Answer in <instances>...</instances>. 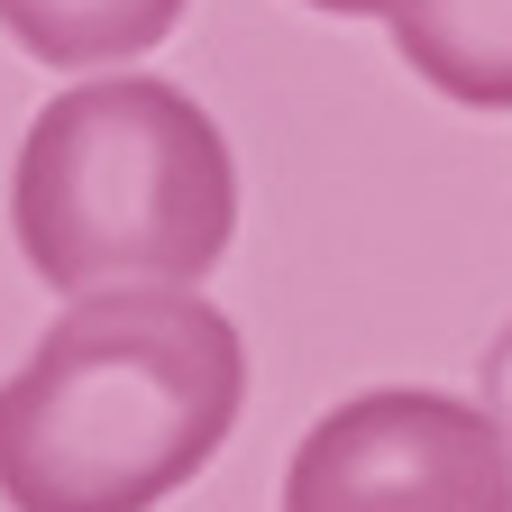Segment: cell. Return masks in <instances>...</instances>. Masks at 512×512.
Instances as JSON below:
<instances>
[{"label":"cell","mask_w":512,"mask_h":512,"mask_svg":"<svg viewBox=\"0 0 512 512\" xmlns=\"http://www.w3.org/2000/svg\"><path fill=\"white\" fill-rule=\"evenodd\" d=\"M247 403V339L192 284L64 293V320L0 384L10 512H156L220 458Z\"/></svg>","instance_id":"cell-1"},{"label":"cell","mask_w":512,"mask_h":512,"mask_svg":"<svg viewBox=\"0 0 512 512\" xmlns=\"http://www.w3.org/2000/svg\"><path fill=\"white\" fill-rule=\"evenodd\" d=\"M37 284H202L238 229V165L211 110L156 74H101L37 110L10 174Z\"/></svg>","instance_id":"cell-2"},{"label":"cell","mask_w":512,"mask_h":512,"mask_svg":"<svg viewBox=\"0 0 512 512\" xmlns=\"http://www.w3.org/2000/svg\"><path fill=\"white\" fill-rule=\"evenodd\" d=\"M284 512H512V448L485 403L384 384L311 421L284 467Z\"/></svg>","instance_id":"cell-3"},{"label":"cell","mask_w":512,"mask_h":512,"mask_svg":"<svg viewBox=\"0 0 512 512\" xmlns=\"http://www.w3.org/2000/svg\"><path fill=\"white\" fill-rule=\"evenodd\" d=\"M394 55L467 110H512V0H394Z\"/></svg>","instance_id":"cell-4"},{"label":"cell","mask_w":512,"mask_h":512,"mask_svg":"<svg viewBox=\"0 0 512 512\" xmlns=\"http://www.w3.org/2000/svg\"><path fill=\"white\" fill-rule=\"evenodd\" d=\"M183 10L192 0H0V28L37 64L92 74V64H128V55L165 46Z\"/></svg>","instance_id":"cell-5"},{"label":"cell","mask_w":512,"mask_h":512,"mask_svg":"<svg viewBox=\"0 0 512 512\" xmlns=\"http://www.w3.org/2000/svg\"><path fill=\"white\" fill-rule=\"evenodd\" d=\"M476 403H485V421L503 430V448H512V330L485 348V375H476Z\"/></svg>","instance_id":"cell-6"},{"label":"cell","mask_w":512,"mask_h":512,"mask_svg":"<svg viewBox=\"0 0 512 512\" xmlns=\"http://www.w3.org/2000/svg\"><path fill=\"white\" fill-rule=\"evenodd\" d=\"M311 10H339V19H384L394 0H311Z\"/></svg>","instance_id":"cell-7"}]
</instances>
